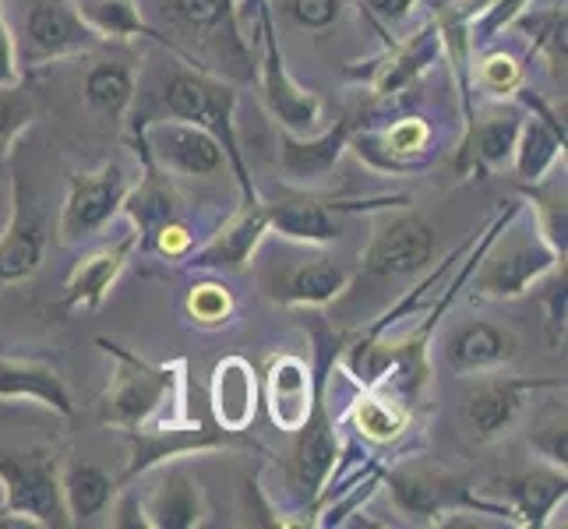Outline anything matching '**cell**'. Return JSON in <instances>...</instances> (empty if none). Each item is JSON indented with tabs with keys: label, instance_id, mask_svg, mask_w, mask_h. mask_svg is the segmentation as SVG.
<instances>
[{
	"label": "cell",
	"instance_id": "6da1fadb",
	"mask_svg": "<svg viewBox=\"0 0 568 529\" xmlns=\"http://www.w3.org/2000/svg\"><path fill=\"white\" fill-rule=\"evenodd\" d=\"M113 360L110 385L103 391V424L121 430L142 427H173L187 424V360L149 364L139 353L110 343L106 336L95 339Z\"/></svg>",
	"mask_w": 568,
	"mask_h": 529
},
{
	"label": "cell",
	"instance_id": "7a4b0ae2",
	"mask_svg": "<svg viewBox=\"0 0 568 529\" xmlns=\"http://www.w3.org/2000/svg\"><path fill=\"white\" fill-rule=\"evenodd\" d=\"M160 110L163 116H173V121H187L194 128L209 131L212 139L220 142L244 202H262L258 187H254V176L247 170V160L241 152V139H237V89L223 82V78L209 74L205 68L178 71L163 92Z\"/></svg>",
	"mask_w": 568,
	"mask_h": 529
},
{
	"label": "cell",
	"instance_id": "3957f363",
	"mask_svg": "<svg viewBox=\"0 0 568 529\" xmlns=\"http://www.w3.org/2000/svg\"><path fill=\"white\" fill-rule=\"evenodd\" d=\"M0 522L39 529L71 526L61 498V462L50 448L0 456Z\"/></svg>",
	"mask_w": 568,
	"mask_h": 529
},
{
	"label": "cell",
	"instance_id": "277c9868",
	"mask_svg": "<svg viewBox=\"0 0 568 529\" xmlns=\"http://www.w3.org/2000/svg\"><path fill=\"white\" fill-rule=\"evenodd\" d=\"M555 265L565 262L540 237L537 223L530 230H508L505 223L480 251V262L474 268V301H519L534 293V286Z\"/></svg>",
	"mask_w": 568,
	"mask_h": 529
},
{
	"label": "cell",
	"instance_id": "5b68a950",
	"mask_svg": "<svg viewBox=\"0 0 568 529\" xmlns=\"http://www.w3.org/2000/svg\"><path fill=\"white\" fill-rule=\"evenodd\" d=\"M131 441V462L121 477L124 484H134L139 477H145L149 469L173 462V459H187L199 452H220V448H251V452H262L265 448L247 438V430H226L220 424H173V427H142V430H124ZM116 487V491H121Z\"/></svg>",
	"mask_w": 568,
	"mask_h": 529
},
{
	"label": "cell",
	"instance_id": "8992f818",
	"mask_svg": "<svg viewBox=\"0 0 568 529\" xmlns=\"http://www.w3.org/2000/svg\"><path fill=\"white\" fill-rule=\"evenodd\" d=\"M399 205H392V212L382 215V223L375 226L364 251V276L367 279H406L420 276V272L435 262L438 237L424 215L417 212H396Z\"/></svg>",
	"mask_w": 568,
	"mask_h": 529
},
{
	"label": "cell",
	"instance_id": "52a82bcc",
	"mask_svg": "<svg viewBox=\"0 0 568 529\" xmlns=\"http://www.w3.org/2000/svg\"><path fill=\"white\" fill-rule=\"evenodd\" d=\"M258 29H262V64H258V82L268 113L276 116V128L290 134H315L322 124V95L304 89L297 78L286 71L283 50H280V35L272 26V11L262 0L258 8Z\"/></svg>",
	"mask_w": 568,
	"mask_h": 529
},
{
	"label": "cell",
	"instance_id": "ba28073f",
	"mask_svg": "<svg viewBox=\"0 0 568 529\" xmlns=\"http://www.w3.org/2000/svg\"><path fill=\"white\" fill-rule=\"evenodd\" d=\"M170 22L194 39L212 61H220L233 78H254L251 53L241 39L237 0H166Z\"/></svg>",
	"mask_w": 568,
	"mask_h": 529
},
{
	"label": "cell",
	"instance_id": "9c48e42d",
	"mask_svg": "<svg viewBox=\"0 0 568 529\" xmlns=\"http://www.w3.org/2000/svg\"><path fill=\"white\" fill-rule=\"evenodd\" d=\"M134 152L149 155V160L178 176H215L226 170V155L220 142L209 131L194 128L187 121H149L134 134Z\"/></svg>",
	"mask_w": 568,
	"mask_h": 529
},
{
	"label": "cell",
	"instance_id": "30bf717a",
	"mask_svg": "<svg viewBox=\"0 0 568 529\" xmlns=\"http://www.w3.org/2000/svg\"><path fill=\"white\" fill-rule=\"evenodd\" d=\"M128 173L121 163H103L92 173H71L68 199L61 208V244H82L95 230H103L113 215H121L128 194Z\"/></svg>",
	"mask_w": 568,
	"mask_h": 529
},
{
	"label": "cell",
	"instance_id": "8fae6325",
	"mask_svg": "<svg viewBox=\"0 0 568 529\" xmlns=\"http://www.w3.org/2000/svg\"><path fill=\"white\" fill-rule=\"evenodd\" d=\"M544 388H565L561 378H513V375H484L466 388L463 414L477 441H491L505 435L513 420L523 414L530 396Z\"/></svg>",
	"mask_w": 568,
	"mask_h": 529
},
{
	"label": "cell",
	"instance_id": "7c38bea8",
	"mask_svg": "<svg viewBox=\"0 0 568 529\" xmlns=\"http://www.w3.org/2000/svg\"><path fill=\"white\" fill-rule=\"evenodd\" d=\"M22 35L29 64L61 61V57L85 53L103 43L100 32L78 14L74 0H32Z\"/></svg>",
	"mask_w": 568,
	"mask_h": 529
},
{
	"label": "cell",
	"instance_id": "4fadbf2b",
	"mask_svg": "<svg viewBox=\"0 0 568 529\" xmlns=\"http://www.w3.org/2000/svg\"><path fill=\"white\" fill-rule=\"evenodd\" d=\"M152 487L142 498V516L149 529H199L205 526L209 501L199 474L178 459L149 469Z\"/></svg>",
	"mask_w": 568,
	"mask_h": 529
},
{
	"label": "cell",
	"instance_id": "5bb4252c",
	"mask_svg": "<svg viewBox=\"0 0 568 529\" xmlns=\"http://www.w3.org/2000/svg\"><path fill=\"white\" fill-rule=\"evenodd\" d=\"M8 170H11V215L4 233H0V283H22L32 279L39 265H43L47 233L36 215L22 173L14 166V149H8Z\"/></svg>",
	"mask_w": 568,
	"mask_h": 529
},
{
	"label": "cell",
	"instance_id": "9a60e30c",
	"mask_svg": "<svg viewBox=\"0 0 568 529\" xmlns=\"http://www.w3.org/2000/svg\"><path fill=\"white\" fill-rule=\"evenodd\" d=\"M139 163H142V176H139V184L128 187L121 202V215L131 220L134 237H139V251L152 254L166 230L184 223V202L166 170L155 166L149 155H139Z\"/></svg>",
	"mask_w": 568,
	"mask_h": 529
},
{
	"label": "cell",
	"instance_id": "2e32d148",
	"mask_svg": "<svg viewBox=\"0 0 568 529\" xmlns=\"http://www.w3.org/2000/svg\"><path fill=\"white\" fill-rule=\"evenodd\" d=\"M406 205V199H378V202H325V199H290L265 205L268 208V233L293 244H332L343 237V212H364V208H392Z\"/></svg>",
	"mask_w": 568,
	"mask_h": 529
},
{
	"label": "cell",
	"instance_id": "e0dca14e",
	"mask_svg": "<svg viewBox=\"0 0 568 529\" xmlns=\"http://www.w3.org/2000/svg\"><path fill=\"white\" fill-rule=\"evenodd\" d=\"M297 435L301 438H297V448H293V459H290V477L304 498L315 501V498H322V491L328 487L332 474H336V466L343 459V441H339V430L325 409V391L315 396V406H311V414Z\"/></svg>",
	"mask_w": 568,
	"mask_h": 529
},
{
	"label": "cell",
	"instance_id": "ac0fdd59",
	"mask_svg": "<svg viewBox=\"0 0 568 529\" xmlns=\"http://www.w3.org/2000/svg\"><path fill=\"white\" fill-rule=\"evenodd\" d=\"M382 480L388 484L396 512L414 522H427V526H438L445 512H453V505L469 501L463 484L427 466H396V469H388V474H382Z\"/></svg>",
	"mask_w": 568,
	"mask_h": 529
},
{
	"label": "cell",
	"instance_id": "d6986e66",
	"mask_svg": "<svg viewBox=\"0 0 568 529\" xmlns=\"http://www.w3.org/2000/svg\"><path fill=\"white\" fill-rule=\"evenodd\" d=\"M516 100L530 113H523L516 149H513V166L523 184H537L558 166V160H565V124L523 85L516 89Z\"/></svg>",
	"mask_w": 568,
	"mask_h": 529
},
{
	"label": "cell",
	"instance_id": "ffe728a7",
	"mask_svg": "<svg viewBox=\"0 0 568 529\" xmlns=\"http://www.w3.org/2000/svg\"><path fill=\"white\" fill-rule=\"evenodd\" d=\"M268 233V208L265 202H244L233 220L209 237L202 247L187 251L184 258L199 272H244L254 262V251Z\"/></svg>",
	"mask_w": 568,
	"mask_h": 529
},
{
	"label": "cell",
	"instance_id": "44dd1931",
	"mask_svg": "<svg viewBox=\"0 0 568 529\" xmlns=\"http://www.w3.org/2000/svg\"><path fill=\"white\" fill-rule=\"evenodd\" d=\"M349 121H336L325 131H315V134H290L280 128V170L290 184L297 187H315L322 184L325 176L339 166L343 152L349 145Z\"/></svg>",
	"mask_w": 568,
	"mask_h": 529
},
{
	"label": "cell",
	"instance_id": "7402d4cb",
	"mask_svg": "<svg viewBox=\"0 0 568 529\" xmlns=\"http://www.w3.org/2000/svg\"><path fill=\"white\" fill-rule=\"evenodd\" d=\"M0 403H32L68 420L78 414L61 370L39 357H0Z\"/></svg>",
	"mask_w": 568,
	"mask_h": 529
},
{
	"label": "cell",
	"instance_id": "603a6c76",
	"mask_svg": "<svg viewBox=\"0 0 568 529\" xmlns=\"http://www.w3.org/2000/svg\"><path fill=\"white\" fill-rule=\"evenodd\" d=\"M134 247H139V237L134 230L128 233L124 241H113L89 251L85 258H78L71 276L64 283V311H100L103 301L110 297L113 283L121 279V272L128 268Z\"/></svg>",
	"mask_w": 568,
	"mask_h": 529
},
{
	"label": "cell",
	"instance_id": "cb8c5ba5",
	"mask_svg": "<svg viewBox=\"0 0 568 529\" xmlns=\"http://www.w3.org/2000/svg\"><path fill=\"white\" fill-rule=\"evenodd\" d=\"M315 396H318V388H315V378H311L307 360L293 357V353H280V357L268 360L262 399L268 406L272 424L280 430L297 435L311 414V406H315Z\"/></svg>",
	"mask_w": 568,
	"mask_h": 529
},
{
	"label": "cell",
	"instance_id": "d4e9b609",
	"mask_svg": "<svg viewBox=\"0 0 568 529\" xmlns=\"http://www.w3.org/2000/svg\"><path fill=\"white\" fill-rule=\"evenodd\" d=\"M349 286V268L332 258H307L268 283V297L286 307H328Z\"/></svg>",
	"mask_w": 568,
	"mask_h": 529
},
{
	"label": "cell",
	"instance_id": "484cf974",
	"mask_svg": "<svg viewBox=\"0 0 568 529\" xmlns=\"http://www.w3.org/2000/svg\"><path fill=\"white\" fill-rule=\"evenodd\" d=\"M442 57V32L438 22H427L420 32H414L403 43H388L382 61H375V74H367L371 92L388 100L399 95L406 85H414L417 78Z\"/></svg>",
	"mask_w": 568,
	"mask_h": 529
},
{
	"label": "cell",
	"instance_id": "4316f807",
	"mask_svg": "<svg viewBox=\"0 0 568 529\" xmlns=\"http://www.w3.org/2000/svg\"><path fill=\"white\" fill-rule=\"evenodd\" d=\"M258 375L244 357H226L215 364L209 385L212 420L226 430H247L254 414H258Z\"/></svg>",
	"mask_w": 568,
	"mask_h": 529
},
{
	"label": "cell",
	"instance_id": "83f0119b",
	"mask_svg": "<svg viewBox=\"0 0 568 529\" xmlns=\"http://www.w3.org/2000/svg\"><path fill=\"white\" fill-rule=\"evenodd\" d=\"M519 124H523L519 110H498L487 116H474V121L466 124L463 145H459V160H456L459 173L463 176H469V170L487 173L513 160Z\"/></svg>",
	"mask_w": 568,
	"mask_h": 529
},
{
	"label": "cell",
	"instance_id": "f1b7e54d",
	"mask_svg": "<svg viewBox=\"0 0 568 529\" xmlns=\"http://www.w3.org/2000/svg\"><path fill=\"white\" fill-rule=\"evenodd\" d=\"M516 336L495 322H466L448 339V364L459 375H480L495 370L516 357Z\"/></svg>",
	"mask_w": 568,
	"mask_h": 529
},
{
	"label": "cell",
	"instance_id": "f546056e",
	"mask_svg": "<svg viewBox=\"0 0 568 529\" xmlns=\"http://www.w3.org/2000/svg\"><path fill=\"white\" fill-rule=\"evenodd\" d=\"M74 8L95 32H100L103 43H106V39H116V43H124V39H155V43H163L170 53H178L187 61V53L173 43V39L160 35L145 22L139 0H74Z\"/></svg>",
	"mask_w": 568,
	"mask_h": 529
},
{
	"label": "cell",
	"instance_id": "4dcf8cb0",
	"mask_svg": "<svg viewBox=\"0 0 568 529\" xmlns=\"http://www.w3.org/2000/svg\"><path fill=\"white\" fill-rule=\"evenodd\" d=\"M116 495V480L95 462H64L61 466V498L71 522H89L103 516Z\"/></svg>",
	"mask_w": 568,
	"mask_h": 529
},
{
	"label": "cell",
	"instance_id": "1f68e13d",
	"mask_svg": "<svg viewBox=\"0 0 568 529\" xmlns=\"http://www.w3.org/2000/svg\"><path fill=\"white\" fill-rule=\"evenodd\" d=\"M82 95L92 110H100L110 124H124L128 113L134 106V68L124 57H110V61L92 64L85 82H82Z\"/></svg>",
	"mask_w": 568,
	"mask_h": 529
},
{
	"label": "cell",
	"instance_id": "d6a6232c",
	"mask_svg": "<svg viewBox=\"0 0 568 529\" xmlns=\"http://www.w3.org/2000/svg\"><path fill=\"white\" fill-rule=\"evenodd\" d=\"M349 420L361 430V438L388 445L409 427V406L396 396H385L382 388H364V396L349 409Z\"/></svg>",
	"mask_w": 568,
	"mask_h": 529
},
{
	"label": "cell",
	"instance_id": "836d02e7",
	"mask_svg": "<svg viewBox=\"0 0 568 529\" xmlns=\"http://www.w3.org/2000/svg\"><path fill=\"white\" fill-rule=\"evenodd\" d=\"M513 26L519 32L530 35V43L544 53L547 68L565 85V29H568V18H565V4H547V8H530L526 4Z\"/></svg>",
	"mask_w": 568,
	"mask_h": 529
},
{
	"label": "cell",
	"instance_id": "e575fe53",
	"mask_svg": "<svg viewBox=\"0 0 568 529\" xmlns=\"http://www.w3.org/2000/svg\"><path fill=\"white\" fill-rule=\"evenodd\" d=\"M526 202L534 205V223L540 230V237L551 244V251L565 262L568 254V205H565V181H551L547 187L534 184L526 187Z\"/></svg>",
	"mask_w": 568,
	"mask_h": 529
},
{
	"label": "cell",
	"instance_id": "d590c367",
	"mask_svg": "<svg viewBox=\"0 0 568 529\" xmlns=\"http://www.w3.org/2000/svg\"><path fill=\"white\" fill-rule=\"evenodd\" d=\"M184 311H187L191 325L223 328L226 322H233V311H237V304H233V293L223 283H199V286H191Z\"/></svg>",
	"mask_w": 568,
	"mask_h": 529
},
{
	"label": "cell",
	"instance_id": "8d00e7d4",
	"mask_svg": "<svg viewBox=\"0 0 568 529\" xmlns=\"http://www.w3.org/2000/svg\"><path fill=\"white\" fill-rule=\"evenodd\" d=\"M477 85L495 100H505V95H516V89L523 85V68L508 53H487L477 64Z\"/></svg>",
	"mask_w": 568,
	"mask_h": 529
},
{
	"label": "cell",
	"instance_id": "74e56055",
	"mask_svg": "<svg viewBox=\"0 0 568 529\" xmlns=\"http://www.w3.org/2000/svg\"><path fill=\"white\" fill-rule=\"evenodd\" d=\"M530 448L555 469H565L568 462V435H565V409L558 414H547L544 420H537L530 427Z\"/></svg>",
	"mask_w": 568,
	"mask_h": 529
},
{
	"label": "cell",
	"instance_id": "f35d334b",
	"mask_svg": "<svg viewBox=\"0 0 568 529\" xmlns=\"http://www.w3.org/2000/svg\"><path fill=\"white\" fill-rule=\"evenodd\" d=\"M286 14H290L301 29L322 32V29H328V26H336V22H339L343 0H286Z\"/></svg>",
	"mask_w": 568,
	"mask_h": 529
},
{
	"label": "cell",
	"instance_id": "ab89813d",
	"mask_svg": "<svg viewBox=\"0 0 568 529\" xmlns=\"http://www.w3.org/2000/svg\"><path fill=\"white\" fill-rule=\"evenodd\" d=\"M534 289L544 293L547 328H551V339L558 343V336H565V265H555Z\"/></svg>",
	"mask_w": 568,
	"mask_h": 529
},
{
	"label": "cell",
	"instance_id": "60d3db41",
	"mask_svg": "<svg viewBox=\"0 0 568 529\" xmlns=\"http://www.w3.org/2000/svg\"><path fill=\"white\" fill-rule=\"evenodd\" d=\"M18 89H22V85H0V142L22 134V128L29 124V116H32L29 100H22Z\"/></svg>",
	"mask_w": 568,
	"mask_h": 529
},
{
	"label": "cell",
	"instance_id": "b9f144b4",
	"mask_svg": "<svg viewBox=\"0 0 568 529\" xmlns=\"http://www.w3.org/2000/svg\"><path fill=\"white\" fill-rule=\"evenodd\" d=\"M0 85H22V57L4 18V0H0Z\"/></svg>",
	"mask_w": 568,
	"mask_h": 529
},
{
	"label": "cell",
	"instance_id": "7bdbcfd3",
	"mask_svg": "<svg viewBox=\"0 0 568 529\" xmlns=\"http://www.w3.org/2000/svg\"><path fill=\"white\" fill-rule=\"evenodd\" d=\"M417 0H364L367 14L375 18V22L382 26H399L409 18V11H414Z\"/></svg>",
	"mask_w": 568,
	"mask_h": 529
},
{
	"label": "cell",
	"instance_id": "ee69618b",
	"mask_svg": "<svg viewBox=\"0 0 568 529\" xmlns=\"http://www.w3.org/2000/svg\"><path fill=\"white\" fill-rule=\"evenodd\" d=\"M121 491H124V498L116 501V508H113V519H110V522H113V526H134V529L145 526V516H142V498L134 495L128 484L121 487ZM145 529H149V526H145Z\"/></svg>",
	"mask_w": 568,
	"mask_h": 529
}]
</instances>
